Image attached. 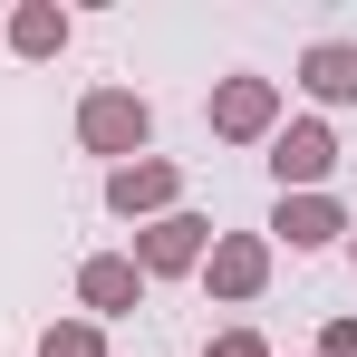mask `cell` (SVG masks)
Returning a JSON list of instances; mask_svg holds the SVG:
<instances>
[{
	"label": "cell",
	"instance_id": "12",
	"mask_svg": "<svg viewBox=\"0 0 357 357\" xmlns=\"http://www.w3.org/2000/svg\"><path fill=\"white\" fill-rule=\"evenodd\" d=\"M203 357H271V338H261V328H222Z\"/></svg>",
	"mask_w": 357,
	"mask_h": 357
},
{
	"label": "cell",
	"instance_id": "8",
	"mask_svg": "<svg viewBox=\"0 0 357 357\" xmlns=\"http://www.w3.org/2000/svg\"><path fill=\"white\" fill-rule=\"evenodd\" d=\"M328 251V241H348V203L338 193H280L271 203V251Z\"/></svg>",
	"mask_w": 357,
	"mask_h": 357
},
{
	"label": "cell",
	"instance_id": "7",
	"mask_svg": "<svg viewBox=\"0 0 357 357\" xmlns=\"http://www.w3.org/2000/svg\"><path fill=\"white\" fill-rule=\"evenodd\" d=\"M107 213H116V222H165V213H183V165H165V155L116 165V174H107Z\"/></svg>",
	"mask_w": 357,
	"mask_h": 357
},
{
	"label": "cell",
	"instance_id": "2",
	"mask_svg": "<svg viewBox=\"0 0 357 357\" xmlns=\"http://www.w3.org/2000/svg\"><path fill=\"white\" fill-rule=\"evenodd\" d=\"M203 126H213V145H271V135H280V77H261V68L213 77Z\"/></svg>",
	"mask_w": 357,
	"mask_h": 357
},
{
	"label": "cell",
	"instance_id": "5",
	"mask_svg": "<svg viewBox=\"0 0 357 357\" xmlns=\"http://www.w3.org/2000/svg\"><path fill=\"white\" fill-rule=\"evenodd\" d=\"M203 251H213V222L183 203V213H165V222H135V251H126V261H135L145 280H193Z\"/></svg>",
	"mask_w": 357,
	"mask_h": 357
},
{
	"label": "cell",
	"instance_id": "14",
	"mask_svg": "<svg viewBox=\"0 0 357 357\" xmlns=\"http://www.w3.org/2000/svg\"><path fill=\"white\" fill-rule=\"evenodd\" d=\"M348 261H357V222H348Z\"/></svg>",
	"mask_w": 357,
	"mask_h": 357
},
{
	"label": "cell",
	"instance_id": "6",
	"mask_svg": "<svg viewBox=\"0 0 357 357\" xmlns=\"http://www.w3.org/2000/svg\"><path fill=\"white\" fill-rule=\"evenodd\" d=\"M145 290H155V280H145L126 251H87V261H77V319H97V328L135 319V309H145Z\"/></svg>",
	"mask_w": 357,
	"mask_h": 357
},
{
	"label": "cell",
	"instance_id": "11",
	"mask_svg": "<svg viewBox=\"0 0 357 357\" xmlns=\"http://www.w3.org/2000/svg\"><path fill=\"white\" fill-rule=\"evenodd\" d=\"M29 357H107V328H97V319H49Z\"/></svg>",
	"mask_w": 357,
	"mask_h": 357
},
{
	"label": "cell",
	"instance_id": "13",
	"mask_svg": "<svg viewBox=\"0 0 357 357\" xmlns=\"http://www.w3.org/2000/svg\"><path fill=\"white\" fill-rule=\"evenodd\" d=\"M319 357H357V319H328L319 328Z\"/></svg>",
	"mask_w": 357,
	"mask_h": 357
},
{
	"label": "cell",
	"instance_id": "3",
	"mask_svg": "<svg viewBox=\"0 0 357 357\" xmlns=\"http://www.w3.org/2000/svg\"><path fill=\"white\" fill-rule=\"evenodd\" d=\"M271 271H280V251H271V232H213V251H203V290L222 299V309H251V299L271 290Z\"/></svg>",
	"mask_w": 357,
	"mask_h": 357
},
{
	"label": "cell",
	"instance_id": "1",
	"mask_svg": "<svg viewBox=\"0 0 357 357\" xmlns=\"http://www.w3.org/2000/svg\"><path fill=\"white\" fill-rule=\"evenodd\" d=\"M77 145L107 155V174L135 165V155H155V97H135V87H87V97H77Z\"/></svg>",
	"mask_w": 357,
	"mask_h": 357
},
{
	"label": "cell",
	"instance_id": "9",
	"mask_svg": "<svg viewBox=\"0 0 357 357\" xmlns=\"http://www.w3.org/2000/svg\"><path fill=\"white\" fill-rule=\"evenodd\" d=\"M68 39H77V20H68L59 0H20V10L0 20V49H10V59H29V68H49Z\"/></svg>",
	"mask_w": 357,
	"mask_h": 357
},
{
	"label": "cell",
	"instance_id": "10",
	"mask_svg": "<svg viewBox=\"0 0 357 357\" xmlns=\"http://www.w3.org/2000/svg\"><path fill=\"white\" fill-rule=\"evenodd\" d=\"M299 97L309 107H357V39H309L299 49Z\"/></svg>",
	"mask_w": 357,
	"mask_h": 357
},
{
	"label": "cell",
	"instance_id": "4",
	"mask_svg": "<svg viewBox=\"0 0 357 357\" xmlns=\"http://www.w3.org/2000/svg\"><path fill=\"white\" fill-rule=\"evenodd\" d=\"M328 174H338V126L328 116H280V135H271V183H280V193H328Z\"/></svg>",
	"mask_w": 357,
	"mask_h": 357
}]
</instances>
